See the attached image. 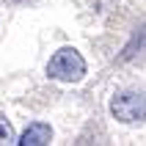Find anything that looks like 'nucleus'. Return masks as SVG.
<instances>
[{"label": "nucleus", "mask_w": 146, "mask_h": 146, "mask_svg": "<svg viewBox=\"0 0 146 146\" xmlns=\"http://www.w3.org/2000/svg\"><path fill=\"white\" fill-rule=\"evenodd\" d=\"M110 113H113L116 121L121 124H141L146 121V91H119L110 99Z\"/></svg>", "instance_id": "2"}, {"label": "nucleus", "mask_w": 146, "mask_h": 146, "mask_svg": "<svg viewBox=\"0 0 146 146\" xmlns=\"http://www.w3.org/2000/svg\"><path fill=\"white\" fill-rule=\"evenodd\" d=\"M50 141H52V127L44 121H33L25 127V132L19 135L17 143L19 146H47Z\"/></svg>", "instance_id": "3"}, {"label": "nucleus", "mask_w": 146, "mask_h": 146, "mask_svg": "<svg viewBox=\"0 0 146 146\" xmlns=\"http://www.w3.org/2000/svg\"><path fill=\"white\" fill-rule=\"evenodd\" d=\"M88 72L86 58L77 52L74 47H61L55 50L47 61V77L58 83H80Z\"/></svg>", "instance_id": "1"}]
</instances>
